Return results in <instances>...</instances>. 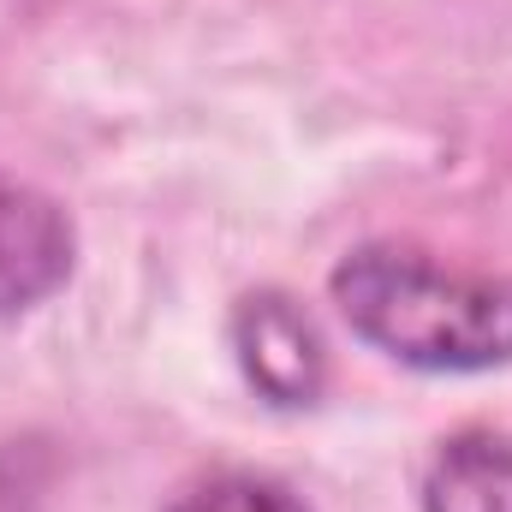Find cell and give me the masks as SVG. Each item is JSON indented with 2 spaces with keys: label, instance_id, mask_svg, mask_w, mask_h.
<instances>
[{
  "label": "cell",
  "instance_id": "1",
  "mask_svg": "<svg viewBox=\"0 0 512 512\" xmlns=\"http://www.w3.org/2000/svg\"><path fill=\"white\" fill-rule=\"evenodd\" d=\"M328 292L346 328L423 376H477L512 364V280L459 274L411 245H358L334 262Z\"/></svg>",
  "mask_w": 512,
  "mask_h": 512
},
{
  "label": "cell",
  "instance_id": "2",
  "mask_svg": "<svg viewBox=\"0 0 512 512\" xmlns=\"http://www.w3.org/2000/svg\"><path fill=\"white\" fill-rule=\"evenodd\" d=\"M233 358L274 411H304L328 387V346L292 292H251L233 310Z\"/></svg>",
  "mask_w": 512,
  "mask_h": 512
},
{
  "label": "cell",
  "instance_id": "5",
  "mask_svg": "<svg viewBox=\"0 0 512 512\" xmlns=\"http://www.w3.org/2000/svg\"><path fill=\"white\" fill-rule=\"evenodd\" d=\"M167 512H310L286 483L256 477V471H221L209 483H191Z\"/></svg>",
  "mask_w": 512,
  "mask_h": 512
},
{
  "label": "cell",
  "instance_id": "3",
  "mask_svg": "<svg viewBox=\"0 0 512 512\" xmlns=\"http://www.w3.org/2000/svg\"><path fill=\"white\" fill-rule=\"evenodd\" d=\"M72 262H78L72 215L48 191L0 179V316L54 298L72 280Z\"/></svg>",
  "mask_w": 512,
  "mask_h": 512
},
{
  "label": "cell",
  "instance_id": "4",
  "mask_svg": "<svg viewBox=\"0 0 512 512\" xmlns=\"http://www.w3.org/2000/svg\"><path fill=\"white\" fill-rule=\"evenodd\" d=\"M423 512H512V435L465 429L441 441L423 471Z\"/></svg>",
  "mask_w": 512,
  "mask_h": 512
}]
</instances>
